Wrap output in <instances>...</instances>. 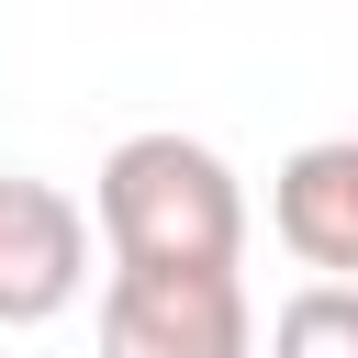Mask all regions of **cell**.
<instances>
[{
    "mask_svg": "<svg viewBox=\"0 0 358 358\" xmlns=\"http://www.w3.org/2000/svg\"><path fill=\"white\" fill-rule=\"evenodd\" d=\"M112 268H246V179L201 134H123L90 179Z\"/></svg>",
    "mask_w": 358,
    "mask_h": 358,
    "instance_id": "1",
    "label": "cell"
},
{
    "mask_svg": "<svg viewBox=\"0 0 358 358\" xmlns=\"http://www.w3.org/2000/svg\"><path fill=\"white\" fill-rule=\"evenodd\" d=\"M101 358H257V302L235 268H112Z\"/></svg>",
    "mask_w": 358,
    "mask_h": 358,
    "instance_id": "2",
    "label": "cell"
},
{
    "mask_svg": "<svg viewBox=\"0 0 358 358\" xmlns=\"http://www.w3.org/2000/svg\"><path fill=\"white\" fill-rule=\"evenodd\" d=\"M78 291H90V213L56 179L0 168V336L56 324Z\"/></svg>",
    "mask_w": 358,
    "mask_h": 358,
    "instance_id": "3",
    "label": "cell"
},
{
    "mask_svg": "<svg viewBox=\"0 0 358 358\" xmlns=\"http://www.w3.org/2000/svg\"><path fill=\"white\" fill-rule=\"evenodd\" d=\"M268 224L313 280H358V134H313L268 179Z\"/></svg>",
    "mask_w": 358,
    "mask_h": 358,
    "instance_id": "4",
    "label": "cell"
},
{
    "mask_svg": "<svg viewBox=\"0 0 358 358\" xmlns=\"http://www.w3.org/2000/svg\"><path fill=\"white\" fill-rule=\"evenodd\" d=\"M268 358H358V280H302L268 313Z\"/></svg>",
    "mask_w": 358,
    "mask_h": 358,
    "instance_id": "5",
    "label": "cell"
}]
</instances>
